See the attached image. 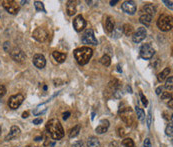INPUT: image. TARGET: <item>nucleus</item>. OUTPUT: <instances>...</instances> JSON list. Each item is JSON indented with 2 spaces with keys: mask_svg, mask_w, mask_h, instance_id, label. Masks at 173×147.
<instances>
[{
  "mask_svg": "<svg viewBox=\"0 0 173 147\" xmlns=\"http://www.w3.org/2000/svg\"><path fill=\"white\" fill-rule=\"evenodd\" d=\"M135 112H136L137 118H138L141 122H144L145 119H146V116H145V112L143 111V109H141L138 106H136L135 107Z\"/></svg>",
  "mask_w": 173,
  "mask_h": 147,
  "instance_id": "393cba45",
  "label": "nucleus"
},
{
  "mask_svg": "<svg viewBox=\"0 0 173 147\" xmlns=\"http://www.w3.org/2000/svg\"><path fill=\"white\" fill-rule=\"evenodd\" d=\"M161 92H162V88L161 87H158L157 89H156V94H157V95H160Z\"/></svg>",
  "mask_w": 173,
  "mask_h": 147,
  "instance_id": "c03bdc74",
  "label": "nucleus"
},
{
  "mask_svg": "<svg viewBox=\"0 0 173 147\" xmlns=\"http://www.w3.org/2000/svg\"><path fill=\"white\" fill-rule=\"evenodd\" d=\"M122 145L123 147H135L134 142L131 138H125L122 141Z\"/></svg>",
  "mask_w": 173,
  "mask_h": 147,
  "instance_id": "c756f323",
  "label": "nucleus"
},
{
  "mask_svg": "<svg viewBox=\"0 0 173 147\" xmlns=\"http://www.w3.org/2000/svg\"><path fill=\"white\" fill-rule=\"evenodd\" d=\"M10 55H11V58L13 60H14L15 62H19V63H22V62H23L25 60V58H26L25 53L19 48L13 49V50L11 51Z\"/></svg>",
  "mask_w": 173,
  "mask_h": 147,
  "instance_id": "f8f14e48",
  "label": "nucleus"
},
{
  "mask_svg": "<svg viewBox=\"0 0 173 147\" xmlns=\"http://www.w3.org/2000/svg\"><path fill=\"white\" fill-rule=\"evenodd\" d=\"M6 94V88L5 86L0 85V97H3Z\"/></svg>",
  "mask_w": 173,
  "mask_h": 147,
  "instance_id": "c9c22d12",
  "label": "nucleus"
},
{
  "mask_svg": "<svg viewBox=\"0 0 173 147\" xmlns=\"http://www.w3.org/2000/svg\"><path fill=\"white\" fill-rule=\"evenodd\" d=\"M122 31L126 36H130V35H132L133 32H134V28L130 24H124L122 27Z\"/></svg>",
  "mask_w": 173,
  "mask_h": 147,
  "instance_id": "a878e982",
  "label": "nucleus"
},
{
  "mask_svg": "<svg viewBox=\"0 0 173 147\" xmlns=\"http://www.w3.org/2000/svg\"><path fill=\"white\" fill-rule=\"evenodd\" d=\"M163 3H165V5L172 10V8H173V6H172V3L173 2L172 1H166V0H163Z\"/></svg>",
  "mask_w": 173,
  "mask_h": 147,
  "instance_id": "58836bf2",
  "label": "nucleus"
},
{
  "mask_svg": "<svg viewBox=\"0 0 173 147\" xmlns=\"http://www.w3.org/2000/svg\"><path fill=\"white\" fill-rule=\"evenodd\" d=\"M72 147H83V144H82V142H81V141H76L72 145Z\"/></svg>",
  "mask_w": 173,
  "mask_h": 147,
  "instance_id": "a19ab883",
  "label": "nucleus"
},
{
  "mask_svg": "<svg viewBox=\"0 0 173 147\" xmlns=\"http://www.w3.org/2000/svg\"><path fill=\"white\" fill-rule=\"evenodd\" d=\"M33 64L39 69H42L46 65V59L42 54H35L33 57Z\"/></svg>",
  "mask_w": 173,
  "mask_h": 147,
  "instance_id": "4468645a",
  "label": "nucleus"
},
{
  "mask_svg": "<svg viewBox=\"0 0 173 147\" xmlns=\"http://www.w3.org/2000/svg\"><path fill=\"white\" fill-rule=\"evenodd\" d=\"M52 56L55 60H56L58 63H62L66 59V54L62 53V52H58V51H53L52 52Z\"/></svg>",
  "mask_w": 173,
  "mask_h": 147,
  "instance_id": "aec40b11",
  "label": "nucleus"
},
{
  "mask_svg": "<svg viewBox=\"0 0 173 147\" xmlns=\"http://www.w3.org/2000/svg\"><path fill=\"white\" fill-rule=\"evenodd\" d=\"M28 115H29V112L28 111H26V112H23V114H22V117H23V118H26V117H28Z\"/></svg>",
  "mask_w": 173,
  "mask_h": 147,
  "instance_id": "a18cd8bd",
  "label": "nucleus"
},
{
  "mask_svg": "<svg viewBox=\"0 0 173 147\" xmlns=\"http://www.w3.org/2000/svg\"><path fill=\"white\" fill-rule=\"evenodd\" d=\"M9 48H10V43H9L8 41H6L5 43H4V45H3V49H4L5 51H9Z\"/></svg>",
  "mask_w": 173,
  "mask_h": 147,
  "instance_id": "4c0bfd02",
  "label": "nucleus"
},
{
  "mask_svg": "<svg viewBox=\"0 0 173 147\" xmlns=\"http://www.w3.org/2000/svg\"><path fill=\"white\" fill-rule=\"evenodd\" d=\"M146 35H147L146 29L144 27H139L134 33H133L132 40H133V42H135V43H140L143 39H145Z\"/></svg>",
  "mask_w": 173,
  "mask_h": 147,
  "instance_id": "9b49d317",
  "label": "nucleus"
},
{
  "mask_svg": "<svg viewBox=\"0 0 173 147\" xmlns=\"http://www.w3.org/2000/svg\"><path fill=\"white\" fill-rule=\"evenodd\" d=\"M171 72V69H170V67H166L164 70L162 71V72H160L158 74V76H157V79L159 82H162L163 80H165L166 78H167L169 76V73Z\"/></svg>",
  "mask_w": 173,
  "mask_h": 147,
  "instance_id": "4be33fe9",
  "label": "nucleus"
},
{
  "mask_svg": "<svg viewBox=\"0 0 173 147\" xmlns=\"http://www.w3.org/2000/svg\"><path fill=\"white\" fill-rule=\"evenodd\" d=\"M114 19L111 16H108L106 17V21H105V30L107 33H111V32L114 31Z\"/></svg>",
  "mask_w": 173,
  "mask_h": 147,
  "instance_id": "a211bd4d",
  "label": "nucleus"
},
{
  "mask_svg": "<svg viewBox=\"0 0 173 147\" xmlns=\"http://www.w3.org/2000/svg\"><path fill=\"white\" fill-rule=\"evenodd\" d=\"M2 6L8 13L13 15L17 14L19 10H20V6H19L18 3L12 1V0H4V1H2Z\"/></svg>",
  "mask_w": 173,
  "mask_h": 147,
  "instance_id": "20e7f679",
  "label": "nucleus"
},
{
  "mask_svg": "<svg viewBox=\"0 0 173 147\" xmlns=\"http://www.w3.org/2000/svg\"><path fill=\"white\" fill-rule=\"evenodd\" d=\"M155 53V50L151 45L149 43H145L143 44L141 47H140L139 50V54L143 59H151L153 57V55Z\"/></svg>",
  "mask_w": 173,
  "mask_h": 147,
  "instance_id": "39448f33",
  "label": "nucleus"
},
{
  "mask_svg": "<svg viewBox=\"0 0 173 147\" xmlns=\"http://www.w3.org/2000/svg\"><path fill=\"white\" fill-rule=\"evenodd\" d=\"M163 115H164V119L166 120H172V117L171 116H169L167 112H163Z\"/></svg>",
  "mask_w": 173,
  "mask_h": 147,
  "instance_id": "79ce46f5",
  "label": "nucleus"
},
{
  "mask_svg": "<svg viewBox=\"0 0 173 147\" xmlns=\"http://www.w3.org/2000/svg\"><path fill=\"white\" fill-rule=\"evenodd\" d=\"M173 25L172 17L168 15H161L157 20V26L161 31H169L171 30Z\"/></svg>",
  "mask_w": 173,
  "mask_h": 147,
  "instance_id": "7ed1b4c3",
  "label": "nucleus"
},
{
  "mask_svg": "<svg viewBox=\"0 0 173 147\" xmlns=\"http://www.w3.org/2000/svg\"><path fill=\"white\" fill-rule=\"evenodd\" d=\"M121 8L122 10L127 13V14L129 15H133L134 13L136 12V4L134 1H132V0H129V1H124L121 5Z\"/></svg>",
  "mask_w": 173,
  "mask_h": 147,
  "instance_id": "9d476101",
  "label": "nucleus"
},
{
  "mask_svg": "<svg viewBox=\"0 0 173 147\" xmlns=\"http://www.w3.org/2000/svg\"><path fill=\"white\" fill-rule=\"evenodd\" d=\"M100 63L104 65V66L108 67L110 63H111V58H110V56H108V55H103L102 57L100 58Z\"/></svg>",
  "mask_w": 173,
  "mask_h": 147,
  "instance_id": "cd10ccee",
  "label": "nucleus"
},
{
  "mask_svg": "<svg viewBox=\"0 0 173 147\" xmlns=\"http://www.w3.org/2000/svg\"><path fill=\"white\" fill-rule=\"evenodd\" d=\"M140 97H141V101H142L143 105H144V106H147V105H148V101H147V99H146V97L143 95L141 92H140Z\"/></svg>",
  "mask_w": 173,
  "mask_h": 147,
  "instance_id": "f704fd0d",
  "label": "nucleus"
},
{
  "mask_svg": "<svg viewBox=\"0 0 173 147\" xmlns=\"http://www.w3.org/2000/svg\"><path fill=\"white\" fill-rule=\"evenodd\" d=\"M80 129H81V126L79 125V124H77L76 126H74L73 128L70 130V133H69L70 138H74V137H76L78 134H79Z\"/></svg>",
  "mask_w": 173,
  "mask_h": 147,
  "instance_id": "bb28decb",
  "label": "nucleus"
},
{
  "mask_svg": "<svg viewBox=\"0 0 173 147\" xmlns=\"http://www.w3.org/2000/svg\"><path fill=\"white\" fill-rule=\"evenodd\" d=\"M165 133H166V135H167V136L172 137V135H173V126H172V124H168L167 127H166V129H165Z\"/></svg>",
  "mask_w": 173,
  "mask_h": 147,
  "instance_id": "473e14b6",
  "label": "nucleus"
},
{
  "mask_svg": "<svg viewBox=\"0 0 173 147\" xmlns=\"http://www.w3.org/2000/svg\"><path fill=\"white\" fill-rule=\"evenodd\" d=\"M139 21H140V23H142L143 25H145L146 27H148V26L151 24L152 16L147 15V14H142L139 17Z\"/></svg>",
  "mask_w": 173,
  "mask_h": 147,
  "instance_id": "412c9836",
  "label": "nucleus"
},
{
  "mask_svg": "<svg viewBox=\"0 0 173 147\" xmlns=\"http://www.w3.org/2000/svg\"><path fill=\"white\" fill-rule=\"evenodd\" d=\"M109 125H110V123L107 119L101 120L99 125L96 127V132L98 133V134H103V133L107 132V130L109 128Z\"/></svg>",
  "mask_w": 173,
  "mask_h": 147,
  "instance_id": "2eb2a0df",
  "label": "nucleus"
},
{
  "mask_svg": "<svg viewBox=\"0 0 173 147\" xmlns=\"http://www.w3.org/2000/svg\"><path fill=\"white\" fill-rule=\"evenodd\" d=\"M24 100V96L22 94H15L9 98L8 105L11 109H17L21 105Z\"/></svg>",
  "mask_w": 173,
  "mask_h": 147,
  "instance_id": "1a4fd4ad",
  "label": "nucleus"
},
{
  "mask_svg": "<svg viewBox=\"0 0 173 147\" xmlns=\"http://www.w3.org/2000/svg\"><path fill=\"white\" fill-rule=\"evenodd\" d=\"M143 146L144 147H151V142H150V139L149 138H146L143 142Z\"/></svg>",
  "mask_w": 173,
  "mask_h": 147,
  "instance_id": "e433bc0d",
  "label": "nucleus"
},
{
  "mask_svg": "<svg viewBox=\"0 0 173 147\" xmlns=\"http://www.w3.org/2000/svg\"><path fill=\"white\" fill-rule=\"evenodd\" d=\"M41 123H42V118H36L33 120V124H35V125H38V124Z\"/></svg>",
  "mask_w": 173,
  "mask_h": 147,
  "instance_id": "ea45409f",
  "label": "nucleus"
},
{
  "mask_svg": "<svg viewBox=\"0 0 173 147\" xmlns=\"http://www.w3.org/2000/svg\"><path fill=\"white\" fill-rule=\"evenodd\" d=\"M34 6H35L36 11H38V12H44L45 11L44 4L41 1H34Z\"/></svg>",
  "mask_w": 173,
  "mask_h": 147,
  "instance_id": "c85d7f7f",
  "label": "nucleus"
},
{
  "mask_svg": "<svg viewBox=\"0 0 173 147\" xmlns=\"http://www.w3.org/2000/svg\"><path fill=\"white\" fill-rule=\"evenodd\" d=\"M32 36H33V38L35 40H37L38 42H44V41H46L48 38V32L46 29L43 27H37L33 31Z\"/></svg>",
  "mask_w": 173,
  "mask_h": 147,
  "instance_id": "0eeeda50",
  "label": "nucleus"
},
{
  "mask_svg": "<svg viewBox=\"0 0 173 147\" xmlns=\"http://www.w3.org/2000/svg\"><path fill=\"white\" fill-rule=\"evenodd\" d=\"M161 99L164 101H171L172 95L169 92H163V93H161Z\"/></svg>",
  "mask_w": 173,
  "mask_h": 147,
  "instance_id": "2f4dec72",
  "label": "nucleus"
},
{
  "mask_svg": "<svg viewBox=\"0 0 173 147\" xmlns=\"http://www.w3.org/2000/svg\"><path fill=\"white\" fill-rule=\"evenodd\" d=\"M93 55V50L90 47L84 46L77 48L74 51V57L80 65L87 64Z\"/></svg>",
  "mask_w": 173,
  "mask_h": 147,
  "instance_id": "f03ea898",
  "label": "nucleus"
},
{
  "mask_svg": "<svg viewBox=\"0 0 173 147\" xmlns=\"http://www.w3.org/2000/svg\"><path fill=\"white\" fill-rule=\"evenodd\" d=\"M20 128L17 126H12L11 129H10V132H9V134L5 137V140L6 141H10V140L16 138V137H18L20 135Z\"/></svg>",
  "mask_w": 173,
  "mask_h": 147,
  "instance_id": "dca6fc26",
  "label": "nucleus"
},
{
  "mask_svg": "<svg viewBox=\"0 0 173 147\" xmlns=\"http://www.w3.org/2000/svg\"><path fill=\"white\" fill-rule=\"evenodd\" d=\"M151 121H152V117H151V111L149 110L148 112V115H147V127L150 128V126H151Z\"/></svg>",
  "mask_w": 173,
  "mask_h": 147,
  "instance_id": "72a5a7b5",
  "label": "nucleus"
},
{
  "mask_svg": "<svg viewBox=\"0 0 173 147\" xmlns=\"http://www.w3.org/2000/svg\"><path fill=\"white\" fill-rule=\"evenodd\" d=\"M66 10L68 15L73 16L75 13H76L77 9H76V4H75V1H67V5H66Z\"/></svg>",
  "mask_w": 173,
  "mask_h": 147,
  "instance_id": "6ab92c4d",
  "label": "nucleus"
},
{
  "mask_svg": "<svg viewBox=\"0 0 173 147\" xmlns=\"http://www.w3.org/2000/svg\"><path fill=\"white\" fill-rule=\"evenodd\" d=\"M117 2H118V0H114V1H110V5H111V6L115 5Z\"/></svg>",
  "mask_w": 173,
  "mask_h": 147,
  "instance_id": "49530a36",
  "label": "nucleus"
},
{
  "mask_svg": "<svg viewBox=\"0 0 173 147\" xmlns=\"http://www.w3.org/2000/svg\"><path fill=\"white\" fill-rule=\"evenodd\" d=\"M133 111L131 110L130 107H126L125 109L119 110V113H121V118L124 122H125L127 125H131L134 122V114H131L129 116L130 113H132Z\"/></svg>",
  "mask_w": 173,
  "mask_h": 147,
  "instance_id": "6e6552de",
  "label": "nucleus"
},
{
  "mask_svg": "<svg viewBox=\"0 0 173 147\" xmlns=\"http://www.w3.org/2000/svg\"><path fill=\"white\" fill-rule=\"evenodd\" d=\"M85 25H86V21L84 20L83 16L78 15V16H76V17L74 18V20H73V27H74V29L77 32L82 31L83 29L85 28Z\"/></svg>",
  "mask_w": 173,
  "mask_h": 147,
  "instance_id": "ddd939ff",
  "label": "nucleus"
},
{
  "mask_svg": "<svg viewBox=\"0 0 173 147\" xmlns=\"http://www.w3.org/2000/svg\"><path fill=\"white\" fill-rule=\"evenodd\" d=\"M46 110H47L46 105H45L44 103L39 104V105L36 107V108L34 109L33 114H34V115H36V116H37V115H41V114H43V113L46 112Z\"/></svg>",
  "mask_w": 173,
  "mask_h": 147,
  "instance_id": "b1692460",
  "label": "nucleus"
},
{
  "mask_svg": "<svg viewBox=\"0 0 173 147\" xmlns=\"http://www.w3.org/2000/svg\"><path fill=\"white\" fill-rule=\"evenodd\" d=\"M172 87H173V77H169L167 78L165 82V88L166 89H169V90H172Z\"/></svg>",
  "mask_w": 173,
  "mask_h": 147,
  "instance_id": "7c9ffc66",
  "label": "nucleus"
},
{
  "mask_svg": "<svg viewBox=\"0 0 173 147\" xmlns=\"http://www.w3.org/2000/svg\"><path fill=\"white\" fill-rule=\"evenodd\" d=\"M142 12H143V14L153 16L156 13V7L153 4H151V3H148V4H145L143 6Z\"/></svg>",
  "mask_w": 173,
  "mask_h": 147,
  "instance_id": "f3484780",
  "label": "nucleus"
},
{
  "mask_svg": "<svg viewBox=\"0 0 173 147\" xmlns=\"http://www.w3.org/2000/svg\"><path fill=\"white\" fill-rule=\"evenodd\" d=\"M0 134H1V127H0Z\"/></svg>",
  "mask_w": 173,
  "mask_h": 147,
  "instance_id": "09e8293b",
  "label": "nucleus"
},
{
  "mask_svg": "<svg viewBox=\"0 0 173 147\" xmlns=\"http://www.w3.org/2000/svg\"><path fill=\"white\" fill-rule=\"evenodd\" d=\"M82 42L84 44H89V45H97L98 44V41L94 36V32L92 29H87V30L84 32L83 36H82Z\"/></svg>",
  "mask_w": 173,
  "mask_h": 147,
  "instance_id": "423d86ee",
  "label": "nucleus"
},
{
  "mask_svg": "<svg viewBox=\"0 0 173 147\" xmlns=\"http://www.w3.org/2000/svg\"><path fill=\"white\" fill-rule=\"evenodd\" d=\"M87 147H101L100 141L96 137H90L87 141Z\"/></svg>",
  "mask_w": 173,
  "mask_h": 147,
  "instance_id": "5701e85b",
  "label": "nucleus"
},
{
  "mask_svg": "<svg viewBox=\"0 0 173 147\" xmlns=\"http://www.w3.org/2000/svg\"><path fill=\"white\" fill-rule=\"evenodd\" d=\"M69 115H70V112L69 111H67V112H65L64 114H63V119L64 120H66L68 117H69Z\"/></svg>",
  "mask_w": 173,
  "mask_h": 147,
  "instance_id": "37998d69",
  "label": "nucleus"
},
{
  "mask_svg": "<svg viewBox=\"0 0 173 147\" xmlns=\"http://www.w3.org/2000/svg\"><path fill=\"white\" fill-rule=\"evenodd\" d=\"M26 147H36V146H31V145H28V146H26Z\"/></svg>",
  "mask_w": 173,
  "mask_h": 147,
  "instance_id": "de8ad7c7",
  "label": "nucleus"
},
{
  "mask_svg": "<svg viewBox=\"0 0 173 147\" xmlns=\"http://www.w3.org/2000/svg\"><path fill=\"white\" fill-rule=\"evenodd\" d=\"M46 130L51 138L54 140H60L64 136V130L60 121L56 118L50 119L46 124Z\"/></svg>",
  "mask_w": 173,
  "mask_h": 147,
  "instance_id": "f257e3e1",
  "label": "nucleus"
}]
</instances>
